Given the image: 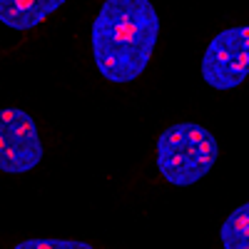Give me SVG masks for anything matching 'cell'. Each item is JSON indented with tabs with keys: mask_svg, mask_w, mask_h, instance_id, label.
Returning <instances> with one entry per match:
<instances>
[{
	"mask_svg": "<svg viewBox=\"0 0 249 249\" xmlns=\"http://www.w3.org/2000/svg\"><path fill=\"white\" fill-rule=\"evenodd\" d=\"M160 37V15L150 0H105L92 23V60L100 75L127 85L150 65Z\"/></svg>",
	"mask_w": 249,
	"mask_h": 249,
	"instance_id": "1",
	"label": "cell"
},
{
	"mask_svg": "<svg viewBox=\"0 0 249 249\" xmlns=\"http://www.w3.org/2000/svg\"><path fill=\"white\" fill-rule=\"evenodd\" d=\"M219 144L214 135L197 122H177L164 130L155 144L160 175L175 187L197 184L217 162Z\"/></svg>",
	"mask_w": 249,
	"mask_h": 249,
	"instance_id": "2",
	"label": "cell"
},
{
	"mask_svg": "<svg viewBox=\"0 0 249 249\" xmlns=\"http://www.w3.org/2000/svg\"><path fill=\"white\" fill-rule=\"evenodd\" d=\"M249 75V28L219 30L202 55V80L214 90H234Z\"/></svg>",
	"mask_w": 249,
	"mask_h": 249,
	"instance_id": "3",
	"label": "cell"
},
{
	"mask_svg": "<svg viewBox=\"0 0 249 249\" xmlns=\"http://www.w3.org/2000/svg\"><path fill=\"white\" fill-rule=\"evenodd\" d=\"M45 157L37 124L20 107L0 110V172L25 175Z\"/></svg>",
	"mask_w": 249,
	"mask_h": 249,
	"instance_id": "4",
	"label": "cell"
},
{
	"mask_svg": "<svg viewBox=\"0 0 249 249\" xmlns=\"http://www.w3.org/2000/svg\"><path fill=\"white\" fill-rule=\"evenodd\" d=\"M68 0H0V25L10 30H33Z\"/></svg>",
	"mask_w": 249,
	"mask_h": 249,
	"instance_id": "5",
	"label": "cell"
},
{
	"mask_svg": "<svg viewBox=\"0 0 249 249\" xmlns=\"http://www.w3.org/2000/svg\"><path fill=\"white\" fill-rule=\"evenodd\" d=\"M219 242L224 249H247L249 247V204L242 202L230 212L219 230Z\"/></svg>",
	"mask_w": 249,
	"mask_h": 249,
	"instance_id": "6",
	"label": "cell"
},
{
	"mask_svg": "<svg viewBox=\"0 0 249 249\" xmlns=\"http://www.w3.org/2000/svg\"><path fill=\"white\" fill-rule=\"evenodd\" d=\"M90 242H72V239H20L15 249H90Z\"/></svg>",
	"mask_w": 249,
	"mask_h": 249,
	"instance_id": "7",
	"label": "cell"
}]
</instances>
